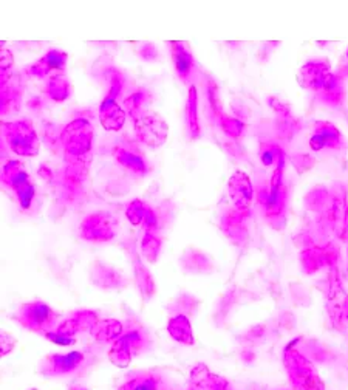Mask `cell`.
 <instances>
[{
	"instance_id": "obj_1",
	"label": "cell",
	"mask_w": 348,
	"mask_h": 390,
	"mask_svg": "<svg viewBox=\"0 0 348 390\" xmlns=\"http://www.w3.org/2000/svg\"><path fill=\"white\" fill-rule=\"evenodd\" d=\"M14 319L23 327V329L36 332L39 334H42V336L46 332L56 329V325L59 324L56 311L42 301L22 303L18 311L14 313Z\"/></svg>"
},
{
	"instance_id": "obj_2",
	"label": "cell",
	"mask_w": 348,
	"mask_h": 390,
	"mask_svg": "<svg viewBox=\"0 0 348 390\" xmlns=\"http://www.w3.org/2000/svg\"><path fill=\"white\" fill-rule=\"evenodd\" d=\"M5 144L20 157H34L39 152V138L28 121H11L2 126Z\"/></svg>"
},
{
	"instance_id": "obj_3",
	"label": "cell",
	"mask_w": 348,
	"mask_h": 390,
	"mask_svg": "<svg viewBox=\"0 0 348 390\" xmlns=\"http://www.w3.org/2000/svg\"><path fill=\"white\" fill-rule=\"evenodd\" d=\"M2 183L8 189H11L15 194V199L19 201V206L23 210H28L33 205L36 188L31 183L28 172L19 161L10 160L2 168Z\"/></svg>"
},
{
	"instance_id": "obj_4",
	"label": "cell",
	"mask_w": 348,
	"mask_h": 390,
	"mask_svg": "<svg viewBox=\"0 0 348 390\" xmlns=\"http://www.w3.org/2000/svg\"><path fill=\"white\" fill-rule=\"evenodd\" d=\"M149 347V338L143 329H134L113 342L108 358L116 367H127L131 358L141 355Z\"/></svg>"
},
{
	"instance_id": "obj_5",
	"label": "cell",
	"mask_w": 348,
	"mask_h": 390,
	"mask_svg": "<svg viewBox=\"0 0 348 390\" xmlns=\"http://www.w3.org/2000/svg\"><path fill=\"white\" fill-rule=\"evenodd\" d=\"M93 139V127L87 120H75L62 134V144L68 158H81L90 152Z\"/></svg>"
},
{
	"instance_id": "obj_6",
	"label": "cell",
	"mask_w": 348,
	"mask_h": 390,
	"mask_svg": "<svg viewBox=\"0 0 348 390\" xmlns=\"http://www.w3.org/2000/svg\"><path fill=\"white\" fill-rule=\"evenodd\" d=\"M135 132L143 144L149 147H160L165 144L169 129L166 121L157 112L147 111L135 120Z\"/></svg>"
},
{
	"instance_id": "obj_7",
	"label": "cell",
	"mask_w": 348,
	"mask_h": 390,
	"mask_svg": "<svg viewBox=\"0 0 348 390\" xmlns=\"http://www.w3.org/2000/svg\"><path fill=\"white\" fill-rule=\"evenodd\" d=\"M85 361L82 352H70L67 355H49L39 363V373L45 378L65 377L79 370Z\"/></svg>"
},
{
	"instance_id": "obj_8",
	"label": "cell",
	"mask_w": 348,
	"mask_h": 390,
	"mask_svg": "<svg viewBox=\"0 0 348 390\" xmlns=\"http://www.w3.org/2000/svg\"><path fill=\"white\" fill-rule=\"evenodd\" d=\"M116 234L115 218L107 213H93L81 223V237L96 244L112 240Z\"/></svg>"
},
{
	"instance_id": "obj_9",
	"label": "cell",
	"mask_w": 348,
	"mask_h": 390,
	"mask_svg": "<svg viewBox=\"0 0 348 390\" xmlns=\"http://www.w3.org/2000/svg\"><path fill=\"white\" fill-rule=\"evenodd\" d=\"M170 54H172L174 70L180 81L184 84L192 82L197 75V64L189 45L186 42H170Z\"/></svg>"
},
{
	"instance_id": "obj_10",
	"label": "cell",
	"mask_w": 348,
	"mask_h": 390,
	"mask_svg": "<svg viewBox=\"0 0 348 390\" xmlns=\"http://www.w3.org/2000/svg\"><path fill=\"white\" fill-rule=\"evenodd\" d=\"M67 65V53L60 51L58 49H53L49 53L42 56L39 61H36L33 65H30L28 73L34 77H53L56 75H60L62 70Z\"/></svg>"
},
{
	"instance_id": "obj_11",
	"label": "cell",
	"mask_w": 348,
	"mask_h": 390,
	"mask_svg": "<svg viewBox=\"0 0 348 390\" xmlns=\"http://www.w3.org/2000/svg\"><path fill=\"white\" fill-rule=\"evenodd\" d=\"M98 322H99V317L95 311L79 310V311H76V313H73L72 316L64 319L62 322H59L54 330L62 334H67V336L75 338V334L79 332L91 333Z\"/></svg>"
},
{
	"instance_id": "obj_12",
	"label": "cell",
	"mask_w": 348,
	"mask_h": 390,
	"mask_svg": "<svg viewBox=\"0 0 348 390\" xmlns=\"http://www.w3.org/2000/svg\"><path fill=\"white\" fill-rule=\"evenodd\" d=\"M91 282L103 290H120L124 287V279L121 272L113 268L112 265L104 262H95L91 265Z\"/></svg>"
},
{
	"instance_id": "obj_13",
	"label": "cell",
	"mask_w": 348,
	"mask_h": 390,
	"mask_svg": "<svg viewBox=\"0 0 348 390\" xmlns=\"http://www.w3.org/2000/svg\"><path fill=\"white\" fill-rule=\"evenodd\" d=\"M115 158L130 175L136 178H143L149 172V165H147L146 158L139 152L130 149V147H120V149H116Z\"/></svg>"
},
{
	"instance_id": "obj_14",
	"label": "cell",
	"mask_w": 348,
	"mask_h": 390,
	"mask_svg": "<svg viewBox=\"0 0 348 390\" xmlns=\"http://www.w3.org/2000/svg\"><path fill=\"white\" fill-rule=\"evenodd\" d=\"M99 116L104 129L107 130H120L126 122V111L118 106V101L104 98L99 106Z\"/></svg>"
},
{
	"instance_id": "obj_15",
	"label": "cell",
	"mask_w": 348,
	"mask_h": 390,
	"mask_svg": "<svg viewBox=\"0 0 348 390\" xmlns=\"http://www.w3.org/2000/svg\"><path fill=\"white\" fill-rule=\"evenodd\" d=\"M226 381L220 377L212 375L207 370L206 365L198 364L195 369L192 370L191 375V387L192 390H226Z\"/></svg>"
},
{
	"instance_id": "obj_16",
	"label": "cell",
	"mask_w": 348,
	"mask_h": 390,
	"mask_svg": "<svg viewBox=\"0 0 348 390\" xmlns=\"http://www.w3.org/2000/svg\"><path fill=\"white\" fill-rule=\"evenodd\" d=\"M229 191H231V197H232V200H234L236 206L238 209H243L251 205L252 186H251L250 178H247L243 172H237L234 177L231 178Z\"/></svg>"
},
{
	"instance_id": "obj_17",
	"label": "cell",
	"mask_w": 348,
	"mask_h": 390,
	"mask_svg": "<svg viewBox=\"0 0 348 390\" xmlns=\"http://www.w3.org/2000/svg\"><path fill=\"white\" fill-rule=\"evenodd\" d=\"M340 143V135L336 127L328 122H319L314 129L313 137L309 138V146L314 151L325 149V147H337Z\"/></svg>"
},
{
	"instance_id": "obj_18",
	"label": "cell",
	"mask_w": 348,
	"mask_h": 390,
	"mask_svg": "<svg viewBox=\"0 0 348 390\" xmlns=\"http://www.w3.org/2000/svg\"><path fill=\"white\" fill-rule=\"evenodd\" d=\"M167 332L172 339L184 346L193 344V333L191 329V321L186 315H176L169 319Z\"/></svg>"
},
{
	"instance_id": "obj_19",
	"label": "cell",
	"mask_w": 348,
	"mask_h": 390,
	"mask_svg": "<svg viewBox=\"0 0 348 390\" xmlns=\"http://www.w3.org/2000/svg\"><path fill=\"white\" fill-rule=\"evenodd\" d=\"M91 334L99 344L101 342H103V344L115 342L116 339L122 336V324L116 321V319H104V321H99L96 324Z\"/></svg>"
},
{
	"instance_id": "obj_20",
	"label": "cell",
	"mask_w": 348,
	"mask_h": 390,
	"mask_svg": "<svg viewBox=\"0 0 348 390\" xmlns=\"http://www.w3.org/2000/svg\"><path fill=\"white\" fill-rule=\"evenodd\" d=\"M149 103H150V93L144 89H136L124 98L126 111L134 120H136L138 116H141L144 112L149 111V108H147Z\"/></svg>"
},
{
	"instance_id": "obj_21",
	"label": "cell",
	"mask_w": 348,
	"mask_h": 390,
	"mask_svg": "<svg viewBox=\"0 0 348 390\" xmlns=\"http://www.w3.org/2000/svg\"><path fill=\"white\" fill-rule=\"evenodd\" d=\"M186 127H188L191 139L200 137V124L197 118V90L191 87L188 104H186Z\"/></svg>"
},
{
	"instance_id": "obj_22",
	"label": "cell",
	"mask_w": 348,
	"mask_h": 390,
	"mask_svg": "<svg viewBox=\"0 0 348 390\" xmlns=\"http://www.w3.org/2000/svg\"><path fill=\"white\" fill-rule=\"evenodd\" d=\"M20 90H18L8 82H2V113L10 115L19 111Z\"/></svg>"
},
{
	"instance_id": "obj_23",
	"label": "cell",
	"mask_w": 348,
	"mask_h": 390,
	"mask_svg": "<svg viewBox=\"0 0 348 390\" xmlns=\"http://www.w3.org/2000/svg\"><path fill=\"white\" fill-rule=\"evenodd\" d=\"M161 245L162 241L160 237H157V234L146 232V236L143 237V241H141V253L144 259L149 263L157 262Z\"/></svg>"
},
{
	"instance_id": "obj_24",
	"label": "cell",
	"mask_w": 348,
	"mask_h": 390,
	"mask_svg": "<svg viewBox=\"0 0 348 390\" xmlns=\"http://www.w3.org/2000/svg\"><path fill=\"white\" fill-rule=\"evenodd\" d=\"M70 92H72V89H70V84L64 75H56L49 80V93L54 101L67 99Z\"/></svg>"
},
{
	"instance_id": "obj_25",
	"label": "cell",
	"mask_w": 348,
	"mask_h": 390,
	"mask_svg": "<svg viewBox=\"0 0 348 390\" xmlns=\"http://www.w3.org/2000/svg\"><path fill=\"white\" fill-rule=\"evenodd\" d=\"M135 270H136V282L139 290H141V294L144 298H152L155 293V284L152 280V276L139 262L135 263Z\"/></svg>"
},
{
	"instance_id": "obj_26",
	"label": "cell",
	"mask_w": 348,
	"mask_h": 390,
	"mask_svg": "<svg viewBox=\"0 0 348 390\" xmlns=\"http://www.w3.org/2000/svg\"><path fill=\"white\" fill-rule=\"evenodd\" d=\"M147 209H149V208H147L141 200H138V199L131 200L126 208V215L129 218V222L131 225H136V226L143 225L146 214H147Z\"/></svg>"
},
{
	"instance_id": "obj_27",
	"label": "cell",
	"mask_w": 348,
	"mask_h": 390,
	"mask_svg": "<svg viewBox=\"0 0 348 390\" xmlns=\"http://www.w3.org/2000/svg\"><path fill=\"white\" fill-rule=\"evenodd\" d=\"M131 390H158V379L152 373H144L131 379Z\"/></svg>"
},
{
	"instance_id": "obj_28",
	"label": "cell",
	"mask_w": 348,
	"mask_h": 390,
	"mask_svg": "<svg viewBox=\"0 0 348 390\" xmlns=\"http://www.w3.org/2000/svg\"><path fill=\"white\" fill-rule=\"evenodd\" d=\"M44 336L49 339L50 342H54V344H58V346H72L76 342L75 338L72 336H67V334H62L56 330H51V332H46Z\"/></svg>"
},
{
	"instance_id": "obj_29",
	"label": "cell",
	"mask_w": 348,
	"mask_h": 390,
	"mask_svg": "<svg viewBox=\"0 0 348 390\" xmlns=\"http://www.w3.org/2000/svg\"><path fill=\"white\" fill-rule=\"evenodd\" d=\"M138 54L139 58L144 61H157L158 59V50L157 46L150 42H143L138 46Z\"/></svg>"
},
{
	"instance_id": "obj_30",
	"label": "cell",
	"mask_w": 348,
	"mask_h": 390,
	"mask_svg": "<svg viewBox=\"0 0 348 390\" xmlns=\"http://www.w3.org/2000/svg\"><path fill=\"white\" fill-rule=\"evenodd\" d=\"M278 149L276 146H263L260 151V160L265 166H271L274 165L277 157H278Z\"/></svg>"
},
{
	"instance_id": "obj_31",
	"label": "cell",
	"mask_w": 348,
	"mask_h": 390,
	"mask_svg": "<svg viewBox=\"0 0 348 390\" xmlns=\"http://www.w3.org/2000/svg\"><path fill=\"white\" fill-rule=\"evenodd\" d=\"M0 56H2V80L8 81V80H10L11 68L14 65V59L11 56V53L8 51V50H2V53H0Z\"/></svg>"
},
{
	"instance_id": "obj_32",
	"label": "cell",
	"mask_w": 348,
	"mask_h": 390,
	"mask_svg": "<svg viewBox=\"0 0 348 390\" xmlns=\"http://www.w3.org/2000/svg\"><path fill=\"white\" fill-rule=\"evenodd\" d=\"M2 355H8L15 347V338H13L10 333H2Z\"/></svg>"
},
{
	"instance_id": "obj_33",
	"label": "cell",
	"mask_w": 348,
	"mask_h": 390,
	"mask_svg": "<svg viewBox=\"0 0 348 390\" xmlns=\"http://www.w3.org/2000/svg\"><path fill=\"white\" fill-rule=\"evenodd\" d=\"M120 390H131V379L129 381V383H126V384H124Z\"/></svg>"
},
{
	"instance_id": "obj_34",
	"label": "cell",
	"mask_w": 348,
	"mask_h": 390,
	"mask_svg": "<svg viewBox=\"0 0 348 390\" xmlns=\"http://www.w3.org/2000/svg\"><path fill=\"white\" fill-rule=\"evenodd\" d=\"M31 390H37V389H31Z\"/></svg>"
}]
</instances>
